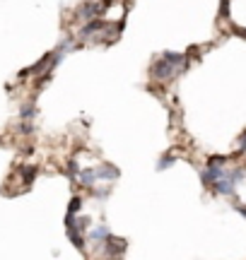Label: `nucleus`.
Wrapping results in <instances>:
<instances>
[{
  "label": "nucleus",
  "mask_w": 246,
  "mask_h": 260,
  "mask_svg": "<svg viewBox=\"0 0 246 260\" xmlns=\"http://www.w3.org/2000/svg\"><path fill=\"white\" fill-rule=\"evenodd\" d=\"M179 70H181V68H176L174 63H169L167 58L162 56L157 63L152 65V77H155V80H169V77H174Z\"/></svg>",
  "instance_id": "2"
},
{
  "label": "nucleus",
  "mask_w": 246,
  "mask_h": 260,
  "mask_svg": "<svg viewBox=\"0 0 246 260\" xmlns=\"http://www.w3.org/2000/svg\"><path fill=\"white\" fill-rule=\"evenodd\" d=\"M171 164H174V157H164L160 161V169H167V167H171Z\"/></svg>",
  "instance_id": "6"
},
{
  "label": "nucleus",
  "mask_w": 246,
  "mask_h": 260,
  "mask_svg": "<svg viewBox=\"0 0 246 260\" xmlns=\"http://www.w3.org/2000/svg\"><path fill=\"white\" fill-rule=\"evenodd\" d=\"M106 5H109V3H95V0H87V3H82V5L75 10V15H77V19L89 22V19H95V17H102V12H104Z\"/></svg>",
  "instance_id": "1"
},
{
  "label": "nucleus",
  "mask_w": 246,
  "mask_h": 260,
  "mask_svg": "<svg viewBox=\"0 0 246 260\" xmlns=\"http://www.w3.org/2000/svg\"><path fill=\"white\" fill-rule=\"evenodd\" d=\"M89 236H92L95 241H106V239H111V234H109V229H106V226H95Z\"/></svg>",
  "instance_id": "4"
},
{
  "label": "nucleus",
  "mask_w": 246,
  "mask_h": 260,
  "mask_svg": "<svg viewBox=\"0 0 246 260\" xmlns=\"http://www.w3.org/2000/svg\"><path fill=\"white\" fill-rule=\"evenodd\" d=\"M237 210H239V212H241V214H244V217H246V205H239Z\"/></svg>",
  "instance_id": "9"
},
{
  "label": "nucleus",
  "mask_w": 246,
  "mask_h": 260,
  "mask_svg": "<svg viewBox=\"0 0 246 260\" xmlns=\"http://www.w3.org/2000/svg\"><path fill=\"white\" fill-rule=\"evenodd\" d=\"M239 149H241V152H246V133L241 135V140H239Z\"/></svg>",
  "instance_id": "8"
},
{
  "label": "nucleus",
  "mask_w": 246,
  "mask_h": 260,
  "mask_svg": "<svg viewBox=\"0 0 246 260\" xmlns=\"http://www.w3.org/2000/svg\"><path fill=\"white\" fill-rule=\"evenodd\" d=\"M80 205H82V200H80V198H73V203H70V210H68V214H70V217H75V212H80Z\"/></svg>",
  "instance_id": "5"
},
{
  "label": "nucleus",
  "mask_w": 246,
  "mask_h": 260,
  "mask_svg": "<svg viewBox=\"0 0 246 260\" xmlns=\"http://www.w3.org/2000/svg\"><path fill=\"white\" fill-rule=\"evenodd\" d=\"M104 27V22H102V19L99 17H95V19H89V24H87V27H82L80 29V37L82 39H87L89 37V34H95V31H99V29Z\"/></svg>",
  "instance_id": "3"
},
{
  "label": "nucleus",
  "mask_w": 246,
  "mask_h": 260,
  "mask_svg": "<svg viewBox=\"0 0 246 260\" xmlns=\"http://www.w3.org/2000/svg\"><path fill=\"white\" fill-rule=\"evenodd\" d=\"M19 116H22V118H32V116H34V113H32V106H24Z\"/></svg>",
  "instance_id": "7"
}]
</instances>
